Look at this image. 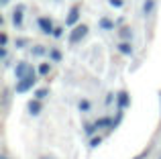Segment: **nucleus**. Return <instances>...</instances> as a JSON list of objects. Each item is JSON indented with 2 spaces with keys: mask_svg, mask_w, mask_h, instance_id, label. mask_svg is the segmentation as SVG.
Returning <instances> with one entry per match:
<instances>
[{
  "mask_svg": "<svg viewBox=\"0 0 161 159\" xmlns=\"http://www.w3.org/2000/svg\"><path fill=\"white\" fill-rule=\"evenodd\" d=\"M37 84V76H35V72L33 74H29L27 78H23V80H16V86H14V92L16 94H25V92H29L33 86Z\"/></svg>",
  "mask_w": 161,
  "mask_h": 159,
  "instance_id": "f257e3e1",
  "label": "nucleus"
},
{
  "mask_svg": "<svg viewBox=\"0 0 161 159\" xmlns=\"http://www.w3.org/2000/svg\"><path fill=\"white\" fill-rule=\"evenodd\" d=\"M88 31H90V29H88V25H75L74 31L69 33V43H71V45L80 43V41H82L84 37L88 35Z\"/></svg>",
  "mask_w": 161,
  "mask_h": 159,
  "instance_id": "f03ea898",
  "label": "nucleus"
},
{
  "mask_svg": "<svg viewBox=\"0 0 161 159\" xmlns=\"http://www.w3.org/2000/svg\"><path fill=\"white\" fill-rule=\"evenodd\" d=\"M35 69H33V65H29L27 61H19L16 63V68H14V76L16 80H23V78H27L29 74H33Z\"/></svg>",
  "mask_w": 161,
  "mask_h": 159,
  "instance_id": "7ed1b4c3",
  "label": "nucleus"
},
{
  "mask_svg": "<svg viewBox=\"0 0 161 159\" xmlns=\"http://www.w3.org/2000/svg\"><path fill=\"white\" fill-rule=\"evenodd\" d=\"M37 25H39L41 33L43 35H53V20L49 19V16H39V20H37Z\"/></svg>",
  "mask_w": 161,
  "mask_h": 159,
  "instance_id": "20e7f679",
  "label": "nucleus"
},
{
  "mask_svg": "<svg viewBox=\"0 0 161 159\" xmlns=\"http://www.w3.org/2000/svg\"><path fill=\"white\" fill-rule=\"evenodd\" d=\"M129 104H130L129 94H126L125 90L118 92V94H116V108H118V110H125V108H129Z\"/></svg>",
  "mask_w": 161,
  "mask_h": 159,
  "instance_id": "39448f33",
  "label": "nucleus"
},
{
  "mask_svg": "<svg viewBox=\"0 0 161 159\" xmlns=\"http://www.w3.org/2000/svg\"><path fill=\"white\" fill-rule=\"evenodd\" d=\"M78 20H80V6L75 4V6L69 10V14H67L65 25H67V27H75V25H78Z\"/></svg>",
  "mask_w": 161,
  "mask_h": 159,
  "instance_id": "423d86ee",
  "label": "nucleus"
},
{
  "mask_svg": "<svg viewBox=\"0 0 161 159\" xmlns=\"http://www.w3.org/2000/svg\"><path fill=\"white\" fill-rule=\"evenodd\" d=\"M116 49H118V53H122V55H129V57L135 53L133 43H130V41H120V43L116 45Z\"/></svg>",
  "mask_w": 161,
  "mask_h": 159,
  "instance_id": "0eeeda50",
  "label": "nucleus"
},
{
  "mask_svg": "<svg viewBox=\"0 0 161 159\" xmlns=\"http://www.w3.org/2000/svg\"><path fill=\"white\" fill-rule=\"evenodd\" d=\"M23 12H25V6H16L12 10V25L14 27H20L23 25Z\"/></svg>",
  "mask_w": 161,
  "mask_h": 159,
  "instance_id": "6e6552de",
  "label": "nucleus"
},
{
  "mask_svg": "<svg viewBox=\"0 0 161 159\" xmlns=\"http://www.w3.org/2000/svg\"><path fill=\"white\" fill-rule=\"evenodd\" d=\"M27 108H29V114H33V116H37L41 112V108H43V104H41V100H37V98H33L31 102L27 104Z\"/></svg>",
  "mask_w": 161,
  "mask_h": 159,
  "instance_id": "1a4fd4ad",
  "label": "nucleus"
},
{
  "mask_svg": "<svg viewBox=\"0 0 161 159\" xmlns=\"http://www.w3.org/2000/svg\"><path fill=\"white\" fill-rule=\"evenodd\" d=\"M112 123H114V118H110V116H102V118H96V127L98 129H112Z\"/></svg>",
  "mask_w": 161,
  "mask_h": 159,
  "instance_id": "9d476101",
  "label": "nucleus"
},
{
  "mask_svg": "<svg viewBox=\"0 0 161 159\" xmlns=\"http://www.w3.org/2000/svg\"><path fill=\"white\" fill-rule=\"evenodd\" d=\"M118 35H120L122 41H130V39H133V29H130V27H122L120 31H118Z\"/></svg>",
  "mask_w": 161,
  "mask_h": 159,
  "instance_id": "9b49d317",
  "label": "nucleus"
},
{
  "mask_svg": "<svg viewBox=\"0 0 161 159\" xmlns=\"http://www.w3.org/2000/svg\"><path fill=\"white\" fill-rule=\"evenodd\" d=\"M98 131V127H96V123H84V133H86L88 137H94V133Z\"/></svg>",
  "mask_w": 161,
  "mask_h": 159,
  "instance_id": "f8f14e48",
  "label": "nucleus"
},
{
  "mask_svg": "<svg viewBox=\"0 0 161 159\" xmlns=\"http://www.w3.org/2000/svg\"><path fill=\"white\" fill-rule=\"evenodd\" d=\"M90 108H92V102H90V100L82 98V100L78 102V110H80V112H90Z\"/></svg>",
  "mask_w": 161,
  "mask_h": 159,
  "instance_id": "ddd939ff",
  "label": "nucleus"
},
{
  "mask_svg": "<svg viewBox=\"0 0 161 159\" xmlns=\"http://www.w3.org/2000/svg\"><path fill=\"white\" fill-rule=\"evenodd\" d=\"M155 10V0H145V4H143V14H151V12Z\"/></svg>",
  "mask_w": 161,
  "mask_h": 159,
  "instance_id": "4468645a",
  "label": "nucleus"
},
{
  "mask_svg": "<svg viewBox=\"0 0 161 159\" xmlns=\"http://www.w3.org/2000/svg\"><path fill=\"white\" fill-rule=\"evenodd\" d=\"M98 25H100V29H104V31H112V29H114V23L110 19H106V16H104V19H100Z\"/></svg>",
  "mask_w": 161,
  "mask_h": 159,
  "instance_id": "2eb2a0df",
  "label": "nucleus"
},
{
  "mask_svg": "<svg viewBox=\"0 0 161 159\" xmlns=\"http://www.w3.org/2000/svg\"><path fill=\"white\" fill-rule=\"evenodd\" d=\"M31 53H33V55H35V57H43L45 53H49V51H47V49L43 47V45H35V47L31 49Z\"/></svg>",
  "mask_w": 161,
  "mask_h": 159,
  "instance_id": "dca6fc26",
  "label": "nucleus"
},
{
  "mask_svg": "<svg viewBox=\"0 0 161 159\" xmlns=\"http://www.w3.org/2000/svg\"><path fill=\"white\" fill-rule=\"evenodd\" d=\"M49 96V88H39V90L35 92V98L37 100H45Z\"/></svg>",
  "mask_w": 161,
  "mask_h": 159,
  "instance_id": "f3484780",
  "label": "nucleus"
},
{
  "mask_svg": "<svg viewBox=\"0 0 161 159\" xmlns=\"http://www.w3.org/2000/svg\"><path fill=\"white\" fill-rule=\"evenodd\" d=\"M49 59L51 61H61V51H59V49H49Z\"/></svg>",
  "mask_w": 161,
  "mask_h": 159,
  "instance_id": "a211bd4d",
  "label": "nucleus"
},
{
  "mask_svg": "<svg viewBox=\"0 0 161 159\" xmlns=\"http://www.w3.org/2000/svg\"><path fill=\"white\" fill-rule=\"evenodd\" d=\"M102 141H104V139H102L100 135H98V137H90V149L100 147V145H102Z\"/></svg>",
  "mask_w": 161,
  "mask_h": 159,
  "instance_id": "6ab92c4d",
  "label": "nucleus"
},
{
  "mask_svg": "<svg viewBox=\"0 0 161 159\" xmlns=\"http://www.w3.org/2000/svg\"><path fill=\"white\" fill-rule=\"evenodd\" d=\"M39 74H41V76H47V74H51V63H47V61H45V63H41V65H39Z\"/></svg>",
  "mask_w": 161,
  "mask_h": 159,
  "instance_id": "aec40b11",
  "label": "nucleus"
},
{
  "mask_svg": "<svg viewBox=\"0 0 161 159\" xmlns=\"http://www.w3.org/2000/svg\"><path fill=\"white\" fill-rule=\"evenodd\" d=\"M8 45V35H6V31H2L0 33V47H6Z\"/></svg>",
  "mask_w": 161,
  "mask_h": 159,
  "instance_id": "412c9836",
  "label": "nucleus"
},
{
  "mask_svg": "<svg viewBox=\"0 0 161 159\" xmlns=\"http://www.w3.org/2000/svg\"><path fill=\"white\" fill-rule=\"evenodd\" d=\"M27 43H29V41H27V39H16V41H14V45H16V49H23V47H25V45H27Z\"/></svg>",
  "mask_w": 161,
  "mask_h": 159,
  "instance_id": "4be33fe9",
  "label": "nucleus"
},
{
  "mask_svg": "<svg viewBox=\"0 0 161 159\" xmlns=\"http://www.w3.org/2000/svg\"><path fill=\"white\" fill-rule=\"evenodd\" d=\"M61 35H63V29H61V27H55V29H53V37H55V39H59Z\"/></svg>",
  "mask_w": 161,
  "mask_h": 159,
  "instance_id": "5701e85b",
  "label": "nucleus"
},
{
  "mask_svg": "<svg viewBox=\"0 0 161 159\" xmlns=\"http://www.w3.org/2000/svg\"><path fill=\"white\" fill-rule=\"evenodd\" d=\"M110 2V6H114V8H120L122 6V0H108Z\"/></svg>",
  "mask_w": 161,
  "mask_h": 159,
  "instance_id": "b1692460",
  "label": "nucleus"
},
{
  "mask_svg": "<svg viewBox=\"0 0 161 159\" xmlns=\"http://www.w3.org/2000/svg\"><path fill=\"white\" fill-rule=\"evenodd\" d=\"M0 57H2L4 61L8 59V51H6V47H2V49H0Z\"/></svg>",
  "mask_w": 161,
  "mask_h": 159,
  "instance_id": "393cba45",
  "label": "nucleus"
},
{
  "mask_svg": "<svg viewBox=\"0 0 161 159\" xmlns=\"http://www.w3.org/2000/svg\"><path fill=\"white\" fill-rule=\"evenodd\" d=\"M147 155H149V149H147V151H143L141 155H137V157H135V159H143V157H147Z\"/></svg>",
  "mask_w": 161,
  "mask_h": 159,
  "instance_id": "a878e982",
  "label": "nucleus"
},
{
  "mask_svg": "<svg viewBox=\"0 0 161 159\" xmlns=\"http://www.w3.org/2000/svg\"><path fill=\"white\" fill-rule=\"evenodd\" d=\"M112 100H114V94H112V92H110V94L106 96V104H110V102H112Z\"/></svg>",
  "mask_w": 161,
  "mask_h": 159,
  "instance_id": "bb28decb",
  "label": "nucleus"
},
{
  "mask_svg": "<svg viewBox=\"0 0 161 159\" xmlns=\"http://www.w3.org/2000/svg\"><path fill=\"white\" fill-rule=\"evenodd\" d=\"M0 159H10V157H8L6 153H2V155H0Z\"/></svg>",
  "mask_w": 161,
  "mask_h": 159,
  "instance_id": "cd10ccee",
  "label": "nucleus"
},
{
  "mask_svg": "<svg viewBox=\"0 0 161 159\" xmlns=\"http://www.w3.org/2000/svg\"><path fill=\"white\" fill-rule=\"evenodd\" d=\"M43 159H49V157H43Z\"/></svg>",
  "mask_w": 161,
  "mask_h": 159,
  "instance_id": "c85d7f7f",
  "label": "nucleus"
},
{
  "mask_svg": "<svg viewBox=\"0 0 161 159\" xmlns=\"http://www.w3.org/2000/svg\"><path fill=\"white\" fill-rule=\"evenodd\" d=\"M159 159H161V157H159Z\"/></svg>",
  "mask_w": 161,
  "mask_h": 159,
  "instance_id": "c756f323",
  "label": "nucleus"
}]
</instances>
